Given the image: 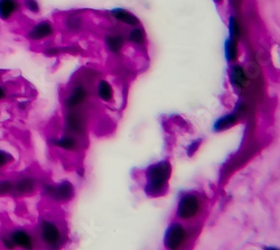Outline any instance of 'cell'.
<instances>
[{
  "label": "cell",
  "mask_w": 280,
  "mask_h": 250,
  "mask_svg": "<svg viewBox=\"0 0 280 250\" xmlns=\"http://www.w3.org/2000/svg\"><path fill=\"white\" fill-rule=\"evenodd\" d=\"M186 239V231L184 227L179 223H173L165 234L164 244L168 250H179L184 245Z\"/></svg>",
  "instance_id": "cell-3"
},
{
  "label": "cell",
  "mask_w": 280,
  "mask_h": 250,
  "mask_svg": "<svg viewBox=\"0 0 280 250\" xmlns=\"http://www.w3.org/2000/svg\"><path fill=\"white\" fill-rule=\"evenodd\" d=\"M225 54L230 62H234L238 59L239 55V46H238V39L234 37H229V39L225 43Z\"/></svg>",
  "instance_id": "cell-18"
},
{
  "label": "cell",
  "mask_w": 280,
  "mask_h": 250,
  "mask_svg": "<svg viewBox=\"0 0 280 250\" xmlns=\"http://www.w3.org/2000/svg\"><path fill=\"white\" fill-rule=\"evenodd\" d=\"M239 117L236 113H228L223 117H221L220 119H218L217 123L214 125V130L215 131H224L234 126L238 123Z\"/></svg>",
  "instance_id": "cell-14"
},
{
  "label": "cell",
  "mask_w": 280,
  "mask_h": 250,
  "mask_svg": "<svg viewBox=\"0 0 280 250\" xmlns=\"http://www.w3.org/2000/svg\"><path fill=\"white\" fill-rule=\"evenodd\" d=\"M66 128L72 134H82L84 131L85 125L83 117L75 110H71V112L66 116Z\"/></svg>",
  "instance_id": "cell-11"
},
{
  "label": "cell",
  "mask_w": 280,
  "mask_h": 250,
  "mask_svg": "<svg viewBox=\"0 0 280 250\" xmlns=\"http://www.w3.org/2000/svg\"><path fill=\"white\" fill-rule=\"evenodd\" d=\"M264 250H278V249L275 248V247H272V248L271 247H265Z\"/></svg>",
  "instance_id": "cell-27"
},
{
  "label": "cell",
  "mask_w": 280,
  "mask_h": 250,
  "mask_svg": "<svg viewBox=\"0 0 280 250\" xmlns=\"http://www.w3.org/2000/svg\"><path fill=\"white\" fill-rule=\"evenodd\" d=\"M111 15H112L118 21L124 23L125 25H129V26L137 27L140 25V21L137 17H136L134 14L127 12L125 9H121V8L113 9L112 12H111Z\"/></svg>",
  "instance_id": "cell-12"
},
{
  "label": "cell",
  "mask_w": 280,
  "mask_h": 250,
  "mask_svg": "<svg viewBox=\"0 0 280 250\" xmlns=\"http://www.w3.org/2000/svg\"><path fill=\"white\" fill-rule=\"evenodd\" d=\"M23 3L28 12L33 14H38L41 12V6H39L37 0H23Z\"/></svg>",
  "instance_id": "cell-24"
},
{
  "label": "cell",
  "mask_w": 280,
  "mask_h": 250,
  "mask_svg": "<svg viewBox=\"0 0 280 250\" xmlns=\"http://www.w3.org/2000/svg\"><path fill=\"white\" fill-rule=\"evenodd\" d=\"M98 94L101 100L109 102L113 98V89L107 80H100L98 83Z\"/></svg>",
  "instance_id": "cell-17"
},
{
  "label": "cell",
  "mask_w": 280,
  "mask_h": 250,
  "mask_svg": "<svg viewBox=\"0 0 280 250\" xmlns=\"http://www.w3.org/2000/svg\"><path fill=\"white\" fill-rule=\"evenodd\" d=\"M214 1L217 2V3H221L222 1H223V0H214Z\"/></svg>",
  "instance_id": "cell-28"
},
{
  "label": "cell",
  "mask_w": 280,
  "mask_h": 250,
  "mask_svg": "<svg viewBox=\"0 0 280 250\" xmlns=\"http://www.w3.org/2000/svg\"><path fill=\"white\" fill-rule=\"evenodd\" d=\"M171 167L168 162H158L154 164L146 172V192L150 196L161 194L167 187L171 177Z\"/></svg>",
  "instance_id": "cell-1"
},
{
  "label": "cell",
  "mask_w": 280,
  "mask_h": 250,
  "mask_svg": "<svg viewBox=\"0 0 280 250\" xmlns=\"http://www.w3.org/2000/svg\"><path fill=\"white\" fill-rule=\"evenodd\" d=\"M54 146L62 148L64 151H75L78 148V141L73 136H64V137L54 139L52 141Z\"/></svg>",
  "instance_id": "cell-16"
},
{
  "label": "cell",
  "mask_w": 280,
  "mask_h": 250,
  "mask_svg": "<svg viewBox=\"0 0 280 250\" xmlns=\"http://www.w3.org/2000/svg\"><path fill=\"white\" fill-rule=\"evenodd\" d=\"M7 95H8V91H7V88L3 87L2 84H0V102L3 101V100H6Z\"/></svg>",
  "instance_id": "cell-26"
},
{
  "label": "cell",
  "mask_w": 280,
  "mask_h": 250,
  "mask_svg": "<svg viewBox=\"0 0 280 250\" xmlns=\"http://www.w3.org/2000/svg\"><path fill=\"white\" fill-rule=\"evenodd\" d=\"M54 31H55V28H54V25L51 21L43 20L34 25V26L27 31L26 38L30 39L31 42H41L52 37L54 35Z\"/></svg>",
  "instance_id": "cell-7"
},
{
  "label": "cell",
  "mask_w": 280,
  "mask_h": 250,
  "mask_svg": "<svg viewBox=\"0 0 280 250\" xmlns=\"http://www.w3.org/2000/svg\"><path fill=\"white\" fill-rule=\"evenodd\" d=\"M128 39L135 44H143L146 41V34L141 28H132L128 34Z\"/></svg>",
  "instance_id": "cell-19"
},
{
  "label": "cell",
  "mask_w": 280,
  "mask_h": 250,
  "mask_svg": "<svg viewBox=\"0 0 280 250\" xmlns=\"http://www.w3.org/2000/svg\"><path fill=\"white\" fill-rule=\"evenodd\" d=\"M106 45L110 52L119 53L124 45V38L120 34H111L106 36Z\"/></svg>",
  "instance_id": "cell-15"
},
{
  "label": "cell",
  "mask_w": 280,
  "mask_h": 250,
  "mask_svg": "<svg viewBox=\"0 0 280 250\" xmlns=\"http://www.w3.org/2000/svg\"><path fill=\"white\" fill-rule=\"evenodd\" d=\"M14 194V180L0 178V198Z\"/></svg>",
  "instance_id": "cell-20"
},
{
  "label": "cell",
  "mask_w": 280,
  "mask_h": 250,
  "mask_svg": "<svg viewBox=\"0 0 280 250\" xmlns=\"http://www.w3.org/2000/svg\"><path fill=\"white\" fill-rule=\"evenodd\" d=\"M39 237L43 244L49 249H57L62 242V232L59 226L51 220H43L39 224Z\"/></svg>",
  "instance_id": "cell-2"
},
{
  "label": "cell",
  "mask_w": 280,
  "mask_h": 250,
  "mask_svg": "<svg viewBox=\"0 0 280 250\" xmlns=\"http://www.w3.org/2000/svg\"><path fill=\"white\" fill-rule=\"evenodd\" d=\"M21 10L20 0H0V19L8 21Z\"/></svg>",
  "instance_id": "cell-10"
},
{
  "label": "cell",
  "mask_w": 280,
  "mask_h": 250,
  "mask_svg": "<svg viewBox=\"0 0 280 250\" xmlns=\"http://www.w3.org/2000/svg\"><path fill=\"white\" fill-rule=\"evenodd\" d=\"M36 187H37V184H36L34 177L21 176L14 181V194L18 196L30 195L35 192Z\"/></svg>",
  "instance_id": "cell-8"
},
{
  "label": "cell",
  "mask_w": 280,
  "mask_h": 250,
  "mask_svg": "<svg viewBox=\"0 0 280 250\" xmlns=\"http://www.w3.org/2000/svg\"><path fill=\"white\" fill-rule=\"evenodd\" d=\"M88 98V91L83 85H77L72 89L71 94L66 96L65 107L69 110H74L80 107Z\"/></svg>",
  "instance_id": "cell-9"
},
{
  "label": "cell",
  "mask_w": 280,
  "mask_h": 250,
  "mask_svg": "<svg viewBox=\"0 0 280 250\" xmlns=\"http://www.w3.org/2000/svg\"><path fill=\"white\" fill-rule=\"evenodd\" d=\"M65 26L72 31H78L82 27V18L78 16H71L66 19Z\"/></svg>",
  "instance_id": "cell-22"
},
{
  "label": "cell",
  "mask_w": 280,
  "mask_h": 250,
  "mask_svg": "<svg viewBox=\"0 0 280 250\" xmlns=\"http://www.w3.org/2000/svg\"><path fill=\"white\" fill-rule=\"evenodd\" d=\"M200 211V202L195 195L186 194L181 199L177 208V216L183 220L192 219Z\"/></svg>",
  "instance_id": "cell-5"
},
{
  "label": "cell",
  "mask_w": 280,
  "mask_h": 250,
  "mask_svg": "<svg viewBox=\"0 0 280 250\" xmlns=\"http://www.w3.org/2000/svg\"><path fill=\"white\" fill-rule=\"evenodd\" d=\"M229 30H230V37H234L239 39L240 37V27L239 24L234 17H230L229 20Z\"/></svg>",
  "instance_id": "cell-23"
},
{
  "label": "cell",
  "mask_w": 280,
  "mask_h": 250,
  "mask_svg": "<svg viewBox=\"0 0 280 250\" xmlns=\"http://www.w3.org/2000/svg\"><path fill=\"white\" fill-rule=\"evenodd\" d=\"M14 160H15V157L13 156L12 153L0 148V170H3L5 167L10 165Z\"/></svg>",
  "instance_id": "cell-21"
},
{
  "label": "cell",
  "mask_w": 280,
  "mask_h": 250,
  "mask_svg": "<svg viewBox=\"0 0 280 250\" xmlns=\"http://www.w3.org/2000/svg\"><path fill=\"white\" fill-rule=\"evenodd\" d=\"M230 78H231L232 83L238 88H245L248 84V76L246 71L238 64L232 66L231 72H230Z\"/></svg>",
  "instance_id": "cell-13"
},
{
  "label": "cell",
  "mask_w": 280,
  "mask_h": 250,
  "mask_svg": "<svg viewBox=\"0 0 280 250\" xmlns=\"http://www.w3.org/2000/svg\"><path fill=\"white\" fill-rule=\"evenodd\" d=\"M0 244H1V246L5 250H16L13 241L10 240V238L8 237V234H2L1 237H0Z\"/></svg>",
  "instance_id": "cell-25"
},
{
  "label": "cell",
  "mask_w": 280,
  "mask_h": 250,
  "mask_svg": "<svg viewBox=\"0 0 280 250\" xmlns=\"http://www.w3.org/2000/svg\"><path fill=\"white\" fill-rule=\"evenodd\" d=\"M8 234L10 240L13 241L16 249L34 250V237L27 229H24V228H15V229L9 231V234Z\"/></svg>",
  "instance_id": "cell-4"
},
{
  "label": "cell",
  "mask_w": 280,
  "mask_h": 250,
  "mask_svg": "<svg viewBox=\"0 0 280 250\" xmlns=\"http://www.w3.org/2000/svg\"><path fill=\"white\" fill-rule=\"evenodd\" d=\"M45 193L55 201L65 202L74 196V188L69 181H63L62 183L57 185L45 187Z\"/></svg>",
  "instance_id": "cell-6"
}]
</instances>
